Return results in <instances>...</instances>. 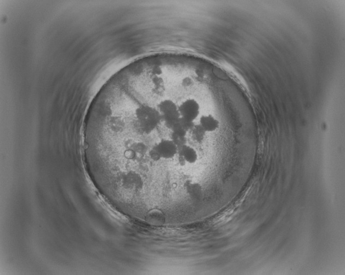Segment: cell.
<instances>
[{
  "label": "cell",
  "instance_id": "10",
  "mask_svg": "<svg viewBox=\"0 0 345 275\" xmlns=\"http://www.w3.org/2000/svg\"><path fill=\"white\" fill-rule=\"evenodd\" d=\"M191 132L193 133L194 139L198 142L202 141L204 138H205V134L206 133L199 124L196 125V126H194Z\"/></svg>",
  "mask_w": 345,
  "mask_h": 275
},
{
  "label": "cell",
  "instance_id": "4",
  "mask_svg": "<svg viewBox=\"0 0 345 275\" xmlns=\"http://www.w3.org/2000/svg\"><path fill=\"white\" fill-rule=\"evenodd\" d=\"M162 160H171L178 153L179 148L171 139H162L152 148Z\"/></svg>",
  "mask_w": 345,
  "mask_h": 275
},
{
  "label": "cell",
  "instance_id": "8",
  "mask_svg": "<svg viewBox=\"0 0 345 275\" xmlns=\"http://www.w3.org/2000/svg\"><path fill=\"white\" fill-rule=\"evenodd\" d=\"M148 223L154 225H161L165 222V217L163 212L158 209L150 211L147 216Z\"/></svg>",
  "mask_w": 345,
  "mask_h": 275
},
{
  "label": "cell",
  "instance_id": "1",
  "mask_svg": "<svg viewBox=\"0 0 345 275\" xmlns=\"http://www.w3.org/2000/svg\"><path fill=\"white\" fill-rule=\"evenodd\" d=\"M131 112L133 124L141 133H152L162 123L157 107L151 104L141 103Z\"/></svg>",
  "mask_w": 345,
  "mask_h": 275
},
{
  "label": "cell",
  "instance_id": "11",
  "mask_svg": "<svg viewBox=\"0 0 345 275\" xmlns=\"http://www.w3.org/2000/svg\"><path fill=\"white\" fill-rule=\"evenodd\" d=\"M170 139L172 140L179 148L184 146V145L187 144V140L186 137L179 136L171 133V138Z\"/></svg>",
  "mask_w": 345,
  "mask_h": 275
},
{
  "label": "cell",
  "instance_id": "5",
  "mask_svg": "<svg viewBox=\"0 0 345 275\" xmlns=\"http://www.w3.org/2000/svg\"><path fill=\"white\" fill-rule=\"evenodd\" d=\"M177 155L179 156V163L182 166L186 165V164L193 165L198 160V154L196 150L187 144L179 148Z\"/></svg>",
  "mask_w": 345,
  "mask_h": 275
},
{
  "label": "cell",
  "instance_id": "7",
  "mask_svg": "<svg viewBox=\"0 0 345 275\" xmlns=\"http://www.w3.org/2000/svg\"><path fill=\"white\" fill-rule=\"evenodd\" d=\"M124 185L128 189L137 190L143 185L142 178L134 172L126 173L124 176Z\"/></svg>",
  "mask_w": 345,
  "mask_h": 275
},
{
  "label": "cell",
  "instance_id": "3",
  "mask_svg": "<svg viewBox=\"0 0 345 275\" xmlns=\"http://www.w3.org/2000/svg\"><path fill=\"white\" fill-rule=\"evenodd\" d=\"M179 107L182 119L195 122L201 117V105L196 99H185L179 103Z\"/></svg>",
  "mask_w": 345,
  "mask_h": 275
},
{
  "label": "cell",
  "instance_id": "6",
  "mask_svg": "<svg viewBox=\"0 0 345 275\" xmlns=\"http://www.w3.org/2000/svg\"><path fill=\"white\" fill-rule=\"evenodd\" d=\"M199 124L206 133L214 132L220 127L219 121L212 114L202 115Z\"/></svg>",
  "mask_w": 345,
  "mask_h": 275
},
{
  "label": "cell",
  "instance_id": "9",
  "mask_svg": "<svg viewBox=\"0 0 345 275\" xmlns=\"http://www.w3.org/2000/svg\"><path fill=\"white\" fill-rule=\"evenodd\" d=\"M187 194L194 200H200L203 196L202 187L197 183H189L186 186Z\"/></svg>",
  "mask_w": 345,
  "mask_h": 275
},
{
  "label": "cell",
  "instance_id": "2",
  "mask_svg": "<svg viewBox=\"0 0 345 275\" xmlns=\"http://www.w3.org/2000/svg\"><path fill=\"white\" fill-rule=\"evenodd\" d=\"M179 103L174 100L164 98L159 100L155 107L159 111L161 122L168 129L171 130L182 119Z\"/></svg>",
  "mask_w": 345,
  "mask_h": 275
}]
</instances>
